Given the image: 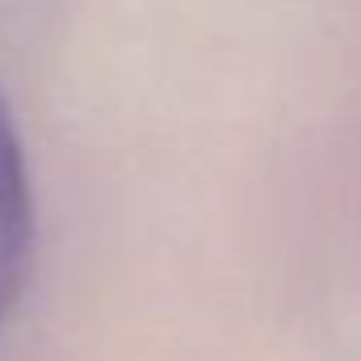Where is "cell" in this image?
<instances>
[{"instance_id": "cell-1", "label": "cell", "mask_w": 361, "mask_h": 361, "mask_svg": "<svg viewBox=\"0 0 361 361\" xmlns=\"http://www.w3.org/2000/svg\"><path fill=\"white\" fill-rule=\"evenodd\" d=\"M34 269V193L17 122L0 97V315L21 298Z\"/></svg>"}]
</instances>
